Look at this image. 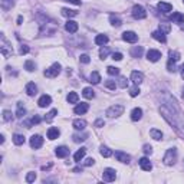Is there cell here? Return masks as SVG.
Instances as JSON below:
<instances>
[{
	"mask_svg": "<svg viewBox=\"0 0 184 184\" xmlns=\"http://www.w3.org/2000/svg\"><path fill=\"white\" fill-rule=\"evenodd\" d=\"M163 161H164L165 165L176 164V161H177V150L176 148H170V150H167L164 158H163Z\"/></svg>",
	"mask_w": 184,
	"mask_h": 184,
	"instance_id": "1",
	"label": "cell"
},
{
	"mask_svg": "<svg viewBox=\"0 0 184 184\" xmlns=\"http://www.w3.org/2000/svg\"><path fill=\"white\" fill-rule=\"evenodd\" d=\"M132 17H134V19H137V20L145 19V17H147L145 9H144L141 4H135V6L132 7Z\"/></svg>",
	"mask_w": 184,
	"mask_h": 184,
	"instance_id": "2",
	"label": "cell"
},
{
	"mask_svg": "<svg viewBox=\"0 0 184 184\" xmlns=\"http://www.w3.org/2000/svg\"><path fill=\"white\" fill-rule=\"evenodd\" d=\"M122 112H124V106L122 105H112L106 109V115H108L109 118L120 116V115H122Z\"/></svg>",
	"mask_w": 184,
	"mask_h": 184,
	"instance_id": "3",
	"label": "cell"
},
{
	"mask_svg": "<svg viewBox=\"0 0 184 184\" xmlns=\"http://www.w3.org/2000/svg\"><path fill=\"white\" fill-rule=\"evenodd\" d=\"M59 73H60V64H58V62H55L50 68H48L45 71V76H48V78H56Z\"/></svg>",
	"mask_w": 184,
	"mask_h": 184,
	"instance_id": "4",
	"label": "cell"
},
{
	"mask_svg": "<svg viewBox=\"0 0 184 184\" xmlns=\"http://www.w3.org/2000/svg\"><path fill=\"white\" fill-rule=\"evenodd\" d=\"M12 53H13V48H12L10 43L6 40V38L2 35V55H3L4 58H9Z\"/></svg>",
	"mask_w": 184,
	"mask_h": 184,
	"instance_id": "5",
	"label": "cell"
},
{
	"mask_svg": "<svg viewBox=\"0 0 184 184\" xmlns=\"http://www.w3.org/2000/svg\"><path fill=\"white\" fill-rule=\"evenodd\" d=\"M116 177V173L114 168H105L104 170V173H102V180L105 181V183H111V181L115 180Z\"/></svg>",
	"mask_w": 184,
	"mask_h": 184,
	"instance_id": "6",
	"label": "cell"
},
{
	"mask_svg": "<svg viewBox=\"0 0 184 184\" xmlns=\"http://www.w3.org/2000/svg\"><path fill=\"white\" fill-rule=\"evenodd\" d=\"M160 58H161V52L157 49H150L147 52V59L150 62H157V60H160Z\"/></svg>",
	"mask_w": 184,
	"mask_h": 184,
	"instance_id": "7",
	"label": "cell"
},
{
	"mask_svg": "<svg viewBox=\"0 0 184 184\" xmlns=\"http://www.w3.org/2000/svg\"><path fill=\"white\" fill-rule=\"evenodd\" d=\"M43 145V138L40 135H32L30 137V147L35 148V150H38L40 147Z\"/></svg>",
	"mask_w": 184,
	"mask_h": 184,
	"instance_id": "8",
	"label": "cell"
},
{
	"mask_svg": "<svg viewBox=\"0 0 184 184\" xmlns=\"http://www.w3.org/2000/svg\"><path fill=\"white\" fill-rule=\"evenodd\" d=\"M122 39L125 42H130V43H135L138 40V35L135 32H124L122 33Z\"/></svg>",
	"mask_w": 184,
	"mask_h": 184,
	"instance_id": "9",
	"label": "cell"
},
{
	"mask_svg": "<svg viewBox=\"0 0 184 184\" xmlns=\"http://www.w3.org/2000/svg\"><path fill=\"white\" fill-rule=\"evenodd\" d=\"M89 109V105H88L87 102H81V104H78V105L75 106V109H73V112L76 114V115H82V114H85Z\"/></svg>",
	"mask_w": 184,
	"mask_h": 184,
	"instance_id": "10",
	"label": "cell"
},
{
	"mask_svg": "<svg viewBox=\"0 0 184 184\" xmlns=\"http://www.w3.org/2000/svg\"><path fill=\"white\" fill-rule=\"evenodd\" d=\"M115 158L120 163H125V164H128L130 160H131V157H130L127 153H122V151H116V153H115Z\"/></svg>",
	"mask_w": 184,
	"mask_h": 184,
	"instance_id": "11",
	"label": "cell"
},
{
	"mask_svg": "<svg viewBox=\"0 0 184 184\" xmlns=\"http://www.w3.org/2000/svg\"><path fill=\"white\" fill-rule=\"evenodd\" d=\"M131 81L135 83V85H139V83H143V81H144V75L138 71H134L131 73Z\"/></svg>",
	"mask_w": 184,
	"mask_h": 184,
	"instance_id": "12",
	"label": "cell"
},
{
	"mask_svg": "<svg viewBox=\"0 0 184 184\" xmlns=\"http://www.w3.org/2000/svg\"><path fill=\"white\" fill-rule=\"evenodd\" d=\"M50 102H52V98L49 97V95H42V97L39 98L38 104H39L40 108H46V106L50 105Z\"/></svg>",
	"mask_w": 184,
	"mask_h": 184,
	"instance_id": "13",
	"label": "cell"
},
{
	"mask_svg": "<svg viewBox=\"0 0 184 184\" xmlns=\"http://www.w3.org/2000/svg\"><path fill=\"white\" fill-rule=\"evenodd\" d=\"M55 154H56V157H59V158L68 157V154H69V148H68V147H65V145H60V147H58V148H56Z\"/></svg>",
	"mask_w": 184,
	"mask_h": 184,
	"instance_id": "14",
	"label": "cell"
},
{
	"mask_svg": "<svg viewBox=\"0 0 184 184\" xmlns=\"http://www.w3.org/2000/svg\"><path fill=\"white\" fill-rule=\"evenodd\" d=\"M78 23L73 22V20H68L66 22V25H65V29H66V32H69V33H75V32H78Z\"/></svg>",
	"mask_w": 184,
	"mask_h": 184,
	"instance_id": "15",
	"label": "cell"
},
{
	"mask_svg": "<svg viewBox=\"0 0 184 184\" xmlns=\"http://www.w3.org/2000/svg\"><path fill=\"white\" fill-rule=\"evenodd\" d=\"M139 167H141L144 171H150V170L153 168V164H151V161L147 157H143L139 160Z\"/></svg>",
	"mask_w": 184,
	"mask_h": 184,
	"instance_id": "16",
	"label": "cell"
},
{
	"mask_svg": "<svg viewBox=\"0 0 184 184\" xmlns=\"http://www.w3.org/2000/svg\"><path fill=\"white\" fill-rule=\"evenodd\" d=\"M157 7H158V10L163 12V13H168V12H171L173 6L170 3H165V2H160V3L157 4Z\"/></svg>",
	"mask_w": 184,
	"mask_h": 184,
	"instance_id": "17",
	"label": "cell"
},
{
	"mask_svg": "<svg viewBox=\"0 0 184 184\" xmlns=\"http://www.w3.org/2000/svg\"><path fill=\"white\" fill-rule=\"evenodd\" d=\"M36 92H38V87H36L33 82L27 83L26 85V94L29 95V97H33V95H36Z\"/></svg>",
	"mask_w": 184,
	"mask_h": 184,
	"instance_id": "18",
	"label": "cell"
},
{
	"mask_svg": "<svg viewBox=\"0 0 184 184\" xmlns=\"http://www.w3.org/2000/svg\"><path fill=\"white\" fill-rule=\"evenodd\" d=\"M143 116V109L141 108H134L131 111V120L132 121H139Z\"/></svg>",
	"mask_w": 184,
	"mask_h": 184,
	"instance_id": "19",
	"label": "cell"
},
{
	"mask_svg": "<svg viewBox=\"0 0 184 184\" xmlns=\"http://www.w3.org/2000/svg\"><path fill=\"white\" fill-rule=\"evenodd\" d=\"M59 130H58V128H55V127H50L48 130V138L49 139H56L58 137H59Z\"/></svg>",
	"mask_w": 184,
	"mask_h": 184,
	"instance_id": "20",
	"label": "cell"
},
{
	"mask_svg": "<svg viewBox=\"0 0 184 184\" xmlns=\"http://www.w3.org/2000/svg\"><path fill=\"white\" fill-rule=\"evenodd\" d=\"M143 52H144L143 46H134V48L131 49V56L132 58H141L143 56Z\"/></svg>",
	"mask_w": 184,
	"mask_h": 184,
	"instance_id": "21",
	"label": "cell"
},
{
	"mask_svg": "<svg viewBox=\"0 0 184 184\" xmlns=\"http://www.w3.org/2000/svg\"><path fill=\"white\" fill-rule=\"evenodd\" d=\"M109 22H111V25L115 27H120L121 25H122V20H121L120 16H116V15H111L109 16Z\"/></svg>",
	"mask_w": 184,
	"mask_h": 184,
	"instance_id": "22",
	"label": "cell"
},
{
	"mask_svg": "<svg viewBox=\"0 0 184 184\" xmlns=\"http://www.w3.org/2000/svg\"><path fill=\"white\" fill-rule=\"evenodd\" d=\"M85 127H87V121H83V120H75L73 121V128L78 130V131H83Z\"/></svg>",
	"mask_w": 184,
	"mask_h": 184,
	"instance_id": "23",
	"label": "cell"
},
{
	"mask_svg": "<svg viewBox=\"0 0 184 184\" xmlns=\"http://www.w3.org/2000/svg\"><path fill=\"white\" fill-rule=\"evenodd\" d=\"M153 38L155 39V40H158V42H163L164 43L167 39H165V33H163L161 30H155V32H153V35H151Z\"/></svg>",
	"mask_w": 184,
	"mask_h": 184,
	"instance_id": "24",
	"label": "cell"
},
{
	"mask_svg": "<svg viewBox=\"0 0 184 184\" xmlns=\"http://www.w3.org/2000/svg\"><path fill=\"white\" fill-rule=\"evenodd\" d=\"M26 115V108L23 106L22 102H17V109H16V116L17 118H23Z\"/></svg>",
	"mask_w": 184,
	"mask_h": 184,
	"instance_id": "25",
	"label": "cell"
},
{
	"mask_svg": "<svg viewBox=\"0 0 184 184\" xmlns=\"http://www.w3.org/2000/svg\"><path fill=\"white\" fill-rule=\"evenodd\" d=\"M95 43L99 46H104L105 43H108V36L106 35H98L97 38H95Z\"/></svg>",
	"mask_w": 184,
	"mask_h": 184,
	"instance_id": "26",
	"label": "cell"
},
{
	"mask_svg": "<svg viewBox=\"0 0 184 184\" xmlns=\"http://www.w3.org/2000/svg\"><path fill=\"white\" fill-rule=\"evenodd\" d=\"M85 153H87V148H81V150H78L75 153V155H73V161L79 163L83 157H85Z\"/></svg>",
	"mask_w": 184,
	"mask_h": 184,
	"instance_id": "27",
	"label": "cell"
},
{
	"mask_svg": "<svg viewBox=\"0 0 184 184\" xmlns=\"http://www.w3.org/2000/svg\"><path fill=\"white\" fill-rule=\"evenodd\" d=\"M62 16H65V17H75V16H78V12L64 7L62 9Z\"/></svg>",
	"mask_w": 184,
	"mask_h": 184,
	"instance_id": "28",
	"label": "cell"
},
{
	"mask_svg": "<svg viewBox=\"0 0 184 184\" xmlns=\"http://www.w3.org/2000/svg\"><path fill=\"white\" fill-rule=\"evenodd\" d=\"M99 81H101V75H99L97 71H94V72H92V73L89 75V82L95 85V83H99Z\"/></svg>",
	"mask_w": 184,
	"mask_h": 184,
	"instance_id": "29",
	"label": "cell"
},
{
	"mask_svg": "<svg viewBox=\"0 0 184 184\" xmlns=\"http://www.w3.org/2000/svg\"><path fill=\"white\" fill-rule=\"evenodd\" d=\"M82 95L87 98V99H92V98L95 97V92H94V89H92V88H83Z\"/></svg>",
	"mask_w": 184,
	"mask_h": 184,
	"instance_id": "30",
	"label": "cell"
},
{
	"mask_svg": "<svg viewBox=\"0 0 184 184\" xmlns=\"http://www.w3.org/2000/svg\"><path fill=\"white\" fill-rule=\"evenodd\" d=\"M15 6V0H2V7L3 10H10Z\"/></svg>",
	"mask_w": 184,
	"mask_h": 184,
	"instance_id": "31",
	"label": "cell"
},
{
	"mask_svg": "<svg viewBox=\"0 0 184 184\" xmlns=\"http://www.w3.org/2000/svg\"><path fill=\"white\" fill-rule=\"evenodd\" d=\"M171 20L173 22H177V23H183L184 22V15H181L180 12H176L171 15Z\"/></svg>",
	"mask_w": 184,
	"mask_h": 184,
	"instance_id": "32",
	"label": "cell"
},
{
	"mask_svg": "<svg viewBox=\"0 0 184 184\" xmlns=\"http://www.w3.org/2000/svg\"><path fill=\"white\" fill-rule=\"evenodd\" d=\"M99 153H101L102 157H105V158H108V157H111V155H112V151L109 150L108 147H105V145H102L101 148H99Z\"/></svg>",
	"mask_w": 184,
	"mask_h": 184,
	"instance_id": "33",
	"label": "cell"
},
{
	"mask_svg": "<svg viewBox=\"0 0 184 184\" xmlns=\"http://www.w3.org/2000/svg\"><path fill=\"white\" fill-rule=\"evenodd\" d=\"M13 143H15L16 145H22V144H25V137H23L22 134H15V135H13Z\"/></svg>",
	"mask_w": 184,
	"mask_h": 184,
	"instance_id": "34",
	"label": "cell"
},
{
	"mask_svg": "<svg viewBox=\"0 0 184 184\" xmlns=\"http://www.w3.org/2000/svg\"><path fill=\"white\" fill-rule=\"evenodd\" d=\"M150 135H151V138H154V139H161L163 138V132L161 131H158V130H155V128H153L150 131Z\"/></svg>",
	"mask_w": 184,
	"mask_h": 184,
	"instance_id": "35",
	"label": "cell"
},
{
	"mask_svg": "<svg viewBox=\"0 0 184 184\" xmlns=\"http://www.w3.org/2000/svg\"><path fill=\"white\" fill-rule=\"evenodd\" d=\"M78 101H79L78 94H76V92H69V95H68V102L69 104H78Z\"/></svg>",
	"mask_w": 184,
	"mask_h": 184,
	"instance_id": "36",
	"label": "cell"
},
{
	"mask_svg": "<svg viewBox=\"0 0 184 184\" xmlns=\"http://www.w3.org/2000/svg\"><path fill=\"white\" fill-rule=\"evenodd\" d=\"M25 69L29 72H33L35 69H36V65H35L33 60H26V62H25Z\"/></svg>",
	"mask_w": 184,
	"mask_h": 184,
	"instance_id": "37",
	"label": "cell"
},
{
	"mask_svg": "<svg viewBox=\"0 0 184 184\" xmlns=\"http://www.w3.org/2000/svg\"><path fill=\"white\" fill-rule=\"evenodd\" d=\"M40 121H42V118H40V116L35 115L33 118H32V120L29 121V122H26V128H30V127H32V125H35V124H39Z\"/></svg>",
	"mask_w": 184,
	"mask_h": 184,
	"instance_id": "38",
	"label": "cell"
},
{
	"mask_svg": "<svg viewBox=\"0 0 184 184\" xmlns=\"http://www.w3.org/2000/svg\"><path fill=\"white\" fill-rule=\"evenodd\" d=\"M56 114H58V109H52L50 112H48V114H46L45 121H46V122H50V121H52L53 118H55V115H56Z\"/></svg>",
	"mask_w": 184,
	"mask_h": 184,
	"instance_id": "39",
	"label": "cell"
},
{
	"mask_svg": "<svg viewBox=\"0 0 184 184\" xmlns=\"http://www.w3.org/2000/svg\"><path fill=\"white\" fill-rule=\"evenodd\" d=\"M167 69H168V72H176V71H177L176 60H171V59H168V62H167Z\"/></svg>",
	"mask_w": 184,
	"mask_h": 184,
	"instance_id": "40",
	"label": "cell"
},
{
	"mask_svg": "<svg viewBox=\"0 0 184 184\" xmlns=\"http://www.w3.org/2000/svg\"><path fill=\"white\" fill-rule=\"evenodd\" d=\"M160 30H161L163 33H170V30H171L170 23H160Z\"/></svg>",
	"mask_w": 184,
	"mask_h": 184,
	"instance_id": "41",
	"label": "cell"
},
{
	"mask_svg": "<svg viewBox=\"0 0 184 184\" xmlns=\"http://www.w3.org/2000/svg\"><path fill=\"white\" fill-rule=\"evenodd\" d=\"M168 55H170L168 59H171V60H176V62H177V60L180 59V53L177 52V50H170Z\"/></svg>",
	"mask_w": 184,
	"mask_h": 184,
	"instance_id": "42",
	"label": "cell"
},
{
	"mask_svg": "<svg viewBox=\"0 0 184 184\" xmlns=\"http://www.w3.org/2000/svg\"><path fill=\"white\" fill-rule=\"evenodd\" d=\"M106 72H108V75H118L120 73V69L118 68H115V66H108L106 68Z\"/></svg>",
	"mask_w": 184,
	"mask_h": 184,
	"instance_id": "43",
	"label": "cell"
},
{
	"mask_svg": "<svg viewBox=\"0 0 184 184\" xmlns=\"http://www.w3.org/2000/svg\"><path fill=\"white\" fill-rule=\"evenodd\" d=\"M105 87L108 88V89H112V91H115V88H116V83H115V81H112V79H108L105 82Z\"/></svg>",
	"mask_w": 184,
	"mask_h": 184,
	"instance_id": "44",
	"label": "cell"
},
{
	"mask_svg": "<svg viewBox=\"0 0 184 184\" xmlns=\"http://www.w3.org/2000/svg\"><path fill=\"white\" fill-rule=\"evenodd\" d=\"M118 87H121V88H127L128 87V81H127L125 76H121L120 78V81H118Z\"/></svg>",
	"mask_w": 184,
	"mask_h": 184,
	"instance_id": "45",
	"label": "cell"
},
{
	"mask_svg": "<svg viewBox=\"0 0 184 184\" xmlns=\"http://www.w3.org/2000/svg\"><path fill=\"white\" fill-rule=\"evenodd\" d=\"M87 134H82V135H78V134H75V135H73V141H75V143H81V141H85V139H87Z\"/></svg>",
	"mask_w": 184,
	"mask_h": 184,
	"instance_id": "46",
	"label": "cell"
},
{
	"mask_svg": "<svg viewBox=\"0 0 184 184\" xmlns=\"http://www.w3.org/2000/svg\"><path fill=\"white\" fill-rule=\"evenodd\" d=\"M108 53H109V49L106 48V46L105 48H102L101 50H99V56H101V59H105V58L108 56Z\"/></svg>",
	"mask_w": 184,
	"mask_h": 184,
	"instance_id": "47",
	"label": "cell"
},
{
	"mask_svg": "<svg viewBox=\"0 0 184 184\" xmlns=\"http://www.w3.org/2000/svg\"><path fill=\"white\" fill-rule=\"evenodd\" d=\"M12 118H13V116H12V112H10V111L4 109V111H3V120H4V121H12Z\"/></svg>",
	"mask_w": 184,
	"mask_h": 184,
	"instance_id": "48",
	"label": "cell"
},
{
	"mask_svg": "<svg viewBox=\"0 0 184 184\" xmlns=\"http://www.w3.org/2000/svg\"><path fill=\"white\" fill-rule=\"evenodd\" d=\"M35 180H36V173H27V176H26L27 183H33Z\"/></svg>",
	"mask_w": 184,
	"mask_h": 184,
	"instance_id": "49",
	"label": "cell"
},
{
	"mask_svg": "<svg viewBox=\"0 0 184 184\" xmlns=\"http://www.w3.org/2000/svg\"><path fill=\"white\" fill-rule=\"evenodd\" d=\"M130 95H131L132 98H134V97H138V95H139V88H138V87L131 88V89H130Z\"/></svg>",
	"mask_w": 184,
	"mask_h": 184,
	"instance_id": "50",
	"label": "cell"
},
{
	"mask_svg": "<svg viewBox=\"0 0 184 184\" xmlns=\"http://www.w3.org/2000/svg\"><path fill=\"white\" fill-rule=\"evenodd\" d=\"M79 60H81L82 64H89V62H91V58L88 56V55H81V58H79Z\"/></svg>",
	"mask_w": 184,
	"mask_h": 184,
	"instance_id": "51",
	"label": "cell"
},
{
	"mask_svg": "<svg viewBox=\"0 0 184 184\" xmlns=\"http://www.w3.org/2000/svg\"><path fill=\"white\" fill-rule=\"evenodd\" d=\"M20 55H26L27 52H29V46H26V45H22L20 46Z\"/></svg>",
	"mask_w": 184,
	"mask_h": 184,
	"instance_id": "52",
	"label": "cell"
},
{
	"mask_svg": "<svg viewBox=\"0 0 184 184\" xmlns=\"http://www.w3.org/2000/svg\"><path fill=\"white\" fill-rule=\"evenodd\" d=\"M94 163H95L94 158H87L85 163H83V165H85V167H91V165H94Z\"/></svg>",
	"mask_w": 184,
	"mask_h": 184,
	"instance_id": "53",
	"label": "cell"
},
{
	"mask_svg": "<svg viewBox=\"0 0 184 184\" xmlns=\"http://www.w3.org/2000/svg\"><path fill=\"white\" fill-rule=\"evenodd\" d=\"M112 59L114 60H121V59H122V53H120V52L112 53Z\"/></svg>",
	"mask_w": 184,
	"mask_h": 184,
	"instance_id": "54",
	"label": "cell"
},
{
	"mask_svg": "<svg viewBox=\"0 0 184 184\" xmlns=\"http://www.w3.org/2000/svg\"><path fill=\"white\" fill-rule=\"evenodd\" d=\"M104 125H105V122H104V120H97V121H95V127L101 128V127H104Z\"/></svg>",
	"mask_w": 184,
	"mask_h": 184,
	"instance_id": "55",
	"label": "cell"
},
{
	"mask_svg": "<svg viewBox=\"0 0 184 184\" xmlns=\"http://www.w3.org/2000/svg\"><path fill=\"white\" fill-rule=\"evenodd\" d=\"M144 153H145L147 155L151 154V153H153V148H151V145H144Z\"/></svg>",
	"mask_w": 184,
	"mask_h": 184,
	"instance_id": "56",
	"label": "cell"
},
{
	"mask_svg": "<svg viewBox=\"0 0 184 184\" xmlns=\"http://www.w3.org/2000/svg\"><path fill=\"white\" fill-rule=\"evenodd\" d=\"M64 2H69V3L76 4V6H81V4H82V2H81V0H64Z\"/></svg>",
	"mask_w": 184,
	"mask_h": 184,
	"instance_id": "57",
	"label": "cell"
},
{
	"mask_svg": "<svg viewBox=\"0 0 184 184\" xmlns=\"http://www.w3.org/2000/svg\"><path fill=\"white\" fill-rule=\"evenodd\" d=\"M180 73H181V78L184 79V64L180 66Z\"/></svg>",
	"mask_w": 184,
	"mask_h": 184,
	"instance_id": "58",
	"label": "cell"
},
{
	"mask_svg": "<svg viewBox=\"0 0 184 184\" xmlns=\"http://www.w3.org/2000/svg\"><path fill=\"white\" fill-rule=\"evenodd\" d=\"M50 167H52V164H48V165H43V167H42V170H43V171H46V170H49V168H50Z\"/></svg>",
	"mask_w": 184,
	"mask_h": 184,
	"instance_id": "59",
	"label": "cell"
},
{
	"mask_svg": "<svg viewBox=\"0 0 184 184\" xmlns=\"http://www.w3.org/2000/svg\"><path fill=\"white\" fill-rule=\"evenodd\" d=\"M22 22H23V17H22V16H19V17H17V23L22 25Z\"/></svg>",
	"mask_w": 184,
	"mask_h": 184,
	"instance_id": "60",
	"label": "cell"
},
{
	"mask_svg": "<svg viewBox=\"0 0 184 184\" xmlns=\"http://www.w3.org/2000/svg\"><path fill=\"white\" fill-rule=\"evenodd\" d=\"M181 95H183V98H184V88H183V94H181Z\"/></svg>",
	"mask_w": 184,
	"mask_h": 184,
	"instance_id": "61",
	"label": "cell"
},
{
	"mask_svg": "<svg viewBox=\"0 0 184 184\" xmlns=\"http://www.w3.org/2000/svg\"><path fill=\"white\" fill-rule=\"evenodd\" d=\"M183 3H184V0H183Z\"/></svg>",
	"mask_w": 184,
	"mask_h": 184,
	"instance_id": "62",
	"label": "cell"
}]
</instances>
